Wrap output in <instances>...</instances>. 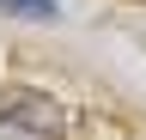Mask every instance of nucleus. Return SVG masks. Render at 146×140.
I'll return each mask as SVG.
<instances>
[{"mask_svg": "<svg viewBox=\"0 0 146 140\" xmlns=\"http://www.w3.org/2000/svg\"><path fill=\"white\" fill-rule=\"evenodd\" d=\"M0 12H6V19H31V25H55L61 19L55 0H0Z\"/></svg>", "mask_w": 146, "mask_h": 140, "instance_id": "f03ea898", "label": "nucleus"}, {"mask_svg": "<svg viewBox=\"0 0 146 140\" xmlns=\"http://www.w3.org/2000/svg\"><path fill=\"white\" fill-rule=\"evenodd\" d=\"M0 128H12V134H25V140H61L67 134V110L49 92L12 85V92H0Z\"/></svg>", "mask_w": 146, "mask_h": 140, "instance_id": "f257e3e1", "label": "nucleus"}]
</instances>
